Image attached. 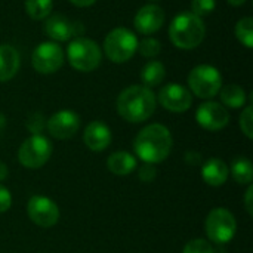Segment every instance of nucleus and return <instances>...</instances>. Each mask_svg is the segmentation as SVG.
Wrapping results in <instances>:
<instances>
[{
  "mask_svg": "<svg viewBox=\"0 0 253 253\" xmlns=\"http://www.w3.org/2000/svg\"><path fill=\"white\" fill-rule=\"evenodd\" d=\"M190 92L202 99H211L222 87V76L212 65H197L188 74Z\"/></svg>",
  "mask_w": 253,
  "mask_h": 253,
  "instance_id": "423d86ee",
  "label": "nucleus"
},
{
  "mask_svg": "<svg viewBox=\"0 0 253 253\" xmlns=\"http://www.w3.org/2000/svg\"><path fill=\"white\" fill-rule=\"evenodd\" d=\"M67 56L71 67L82 73L96 70L102 59L99 46L86 37H76L67 47Z\"/></svg>",
  "mask_w": 253,
  "mask_h": 253,
  "instance_id": "20e7f679",
  "label": "nucleus"
},
{
  "mask_svg": "<svg viewBox=\"0 0 253 253\" xmlns=\"http://www.w3.org/2000/svg\"><path fill=\"white\" fill-rule=\"evenodd\" d=\"M159 102L168 111L185 113L193 104V95L187 87L178 83H169L159 92Z\"/></svg>",
  "mask_w": 253,
  "mask_h": 253,
  "instance_id": "ddd939ff",
  "label": "nucleus"
},
{
  "mask_svg": "<svg viewBox=\"0 0 253 253\" xmlns=\"http://www.w3.org/2000/svg\"><path fill=\"white\" fill-rule=\"evenodd\" d=\"M236 37L248 49L253 47V19L251 16L242 18L236 25Z\"/></svg>",
  "mask_w": 253,
  "mask_h": 253,
  "instance_id": "b1692460",
  "label": "nucleus"
},
{
  "mask_svg": "<svg viewBox=\"0 0 253 253\" xmlns=\"http://www.w3.org/2000/svg\"><path fill=\"white\" fill-rule=\"evenodd\" d=\"M221 101L225 107L242 108L246 104V92L239 84H227L219 90Z\"/></svg>",
  "mask_w": 253,
  "mask_h": 253,
  "instance_id": "4be33fe9",
  "label": "nucleus"
},
{
  "mask_svg": "<svg viewBox=\"0 0 253 253\" xmlns=\"http://www.w3.org/2000/svg\"><path fill=\"white\" fill-rule=\"evenodd\" d=\"M216 1L215 0H191V13L197 15L199 18L209 15L215 10Z\"/></svg>",
  "mask_w": 253,
  "mask_h": 253,
  "instance_id": "a878e982",
  "label": "nucleus"
},
{
  "mask_svg": "<svg viewBox=\"0 0 253 253\" xmlns=\"http://www.w3.org/2000/svg\"><path fill=\"white\" fill-rule=\"evenodd\" d=\"M53 9L52 0H25V12L30 18L40 21L50 15Z\"/></svg>",
  "mask_w": 253,
  "mask_h": 253,
  "instance_id": "5701e85b",
  "label": "nucleus"
},
{
  "mask_svg": "<svg viewBox=\"0 0 253 253\" xmlns=\"http://www.w3.org/2000/svg\"><path fill=\"white\" fill-rule=\"evenodd\" d=\"M206 34V27L202 18L191 12H182L176 15L169 27V39L178 49L197 47Z\"/></svg>",
  "mask_w": 253,
  "mask_h": 253,
  "instance_id": "7ed1b4c3",
  "label": "nucleus"
},
{
  "mask_svg": "<svg viewBox=\"0 0 253 253\" xmlns=\"http://www.w3.org/2000/svg\"><path fill=\"white\" fill-rule=\"evenodd\" d=\"M196 120L203 129L215 132L224 129L230 123V113L224 105L213 101H206L197 108Z\"/></svg>",
  "mask_w": 253,
  "mask_h": 253,
  "instance_id": "9b49d317",
  "label": "nucleus"
},
{
  "mask_svg": "<svg viewBox=\"0 0 253 253\" xmlns=\"http://www.w3.org/2000/svg\"><path fill=\"white\" fill-rule=\"evenodd\" d=\"M28 218L42 228H50L59 221L58 205L44 196H33L27 203Z\"/></svg>",
  "mask_w": 253,
  "mask_h": 253,
  "instance_id": "9d476101",
  "label": "nucleus"
},
{
  "mask_svg": "<svg viewBox=\"0 0 253 253\" xmlns=\"http://www.w3.org/2000/svg\"><path fill=\"white\" fill-rule=\"evenodd\" d=\"M19 53L10 44H0V82H7L19 70Z\"/></svg>",
  "mask_w": 253,
  "mask_h": 253,
  "instance_id": "a211bd4d",
  "label": "nucleus"
},
{
  "mask_svg": "<svg viewBox=\"0 0 253 253\" xmlns=\"http://www.w3.org/2000/svg\"><path fill=\"white\" fill-rule=\"evenodd\" d=\"M136 157L127 151H116L107 159V168L111 173L119 176L130 175L136 169Z\"/></svg>",
  "mask_w": 253,
  "mask_h": 253,
  "instance_id": "6ab92c4d",
  "label": "nucleus"
},
{
  "mask_svg": "<svg viewBox=\"0 0 253 253\" xmlns=\"http://www.w3.org/2000/svg\"><path fill=\"white\" fill-rule=\"evenodd\" d=\"M240 129L249 138H253V111L252 105H248L240 116Z\"/></svg>",
  "mask_w": 253,
  "mask_h": 253,
  "instance_id": "c85d7f7f",
  "label": "nucleus"
},
{
  "mask_svg": "<svg viewBox=\"0 0 253 253\" xmlns=\"http://www.w3.org/2000/svg\"><path fill=\"white\" fill-rule=\"evenodd\" d=\"M165 22V12L157 4H145L142 6L133 19V25L141 34H153L162 28Z\"/></svg>",
  "mask_w": 253,
  "mask_h": 253,
  "instance_id": "2eb2a0df",
  "label": "nucleus"
},
{
  "mask_svg": "<svg viewBox=\"0 0 253 253\" xmlns=\"http://www.w3.org/2000/svg\"><path fill=\"white\" fill-rule=\"evenodd\" d=\"M10 206H12V194L4 185L0 184V213L9 211Z\"/></svg>",
  "mask_w": 253,
  "mask_h": 253,
  "instance_id": "7c9ffc66",
  "label": "nucleus"
},
{
  "mask_svg": "<svg viewBox=\"0 0 253 253\" xmlns=\"http://www.w3.org/2000/svg\"><path fill=\"white\" fill-rule=\"evenodd\" d=\"M46 129L55 139H70L80 129V117L71 110H61L46 122Z\"/></svg>",
  "mask_w": 253,
  "mask_h": 253,
  "instance_id": "f8f14e48",
  "label": "nucleus"
},
{
  "mask_svg": "<svg viewBox=\"0 0 253 253\" xmlns=\"http://www.w3.org/2000/svg\"><path fill=\"white\" fill-rule=\"evenodd\" d=\"M172 145L173 139L169 129L160 123L145 126L133 141L136 157L148 165H159L165 162L172 151Z\"/></svg>",
  "mask_w": 253,
  "mask_h": 253,
  "instance_id": "f257e3e1",
  "label": "nucleus"
},
{
  "mask_svg": "<svg viewBox=\"0 0 253 253\" xmlns=\"http://www.w3.org/2000/svg\"><path fill=\"white\" fill-rule=\"evenodd\" d=\"M68 1L73 3V4H76V6H79V7H86V6L93 4L96 0H68Z\"/></svg>",
  "mask_w": 253,
  "mask_h": 253,
  "instance_id": "473e14b6",
  "label": "nucleus"
},
{
  "mask_svg": "<svg viewBox=\"0 0 253 253\" xmlns=\"http://www.w3.org/2000/svg\"><path fill=\"white\" fill-rule=\"evenodd\" d=\"M27 129L33 135H42V132L46 129V120H44L43 114H40V113L30 114V117L27 119Z\"/></svg>",
  "mask_w": 253,
  "mask_h": 253,
  "instance_id": "cd10ccee",
  "label": "nucleus"
},
{
  "mask_svg": "<svg viewBox=\"0 0 253 253\" xmlns=\"http://www.w3.org/2000/svg\"><path fill=\"white\" fill-rule=\"evenodd\" d=\"M230 172L234 181L240 185H251L253 179V165L248 157L239 156L233 160Z\"/></svg>",
  "mask_w": 253,
  "mask_h": 253,
  "instance_id": "412c9836",
  "label": "nucleus"
},
{
  "mask_svg": "<svg viewBox=\"0 0 253 253\" xmlns=\"http://www.w3.org/2000/svg\"><path fill=\"white\" fill-rule=\"evenodd\" d=\"M182 253H215V251L212 245L205 239H194L185 245Z\"/></svg>",
  "mask_w": 253,
  "mask_h": 253,
  "instance_id": "bb28decb",
  "label": "nucleus"
},
{
  "mask_svg": "<svg viewBox=\"0 0 253 253\" xmlns=\"http://www.w3.org/2000/svg\"><path fill=\"white\" fill-rule=\"evenodd\" d=\"M139 179L145 184H150L156 179L157 176V170L154 168V165H148V163H144V166L139 169V173H138Z\"/></svg>",
  "mask_w": 253,
  "mask_h": 253,
  "instance_id": "c756f323",
  "label": "nucleus"
},
{
  "mask_svg": "<svg viewBox=\"0 0 253 253\" xmlns=\"http://www.w3.org/2000/svg\"><path fill=\"white\" fill-rule=\"evenodd\" d=\"M52 144L43 135H33L27 138L19 150H18V160L27 169H39L47 163L52 156Z\"/></svg>",
  "mask_w": 253,
  "mask_h": 253,
  "instance_id": "6e6552de",
  "label": "nucleus"
},
{
  "mask_svg": "<svg viewBox=\"0 0 253 253\" xmlns=\"http://www.w3.org/2000/svg\"><path fill=\"white\" fill-rule=\"evenodd\" d=\"M136 36L127 28H114L110 31L104 42V50L110 61L122 64L129 61L138 49Z\"/></svg>",
  "mask_w": 253,
  "mask_h": 253,
  "instance_id": "39448f33",
  "label": "nucleus"
},
{
  "mask_svg": "<svg viewBox=\"0 0 253 253\" xmlns=\"http://www.w3.org/2000/svg\"><path fill=\"white\" fill-rule=\"evenodd\" d=\"M166 76V68L160 61H150L141 70V80L145 87L151 89L159 86Z\"/></svg>",
  "mask_w": 253,
  "mask_h": 253,
  "instance_id": "aec40b11",
  "label": "nucleus"
},
{
  "mask_svg": "<svg viewBox=\"0 0 253 253\" xmlns=\"http://www.w3.org/2000/svg\"><path fill=\"white\" fill-rule=\"evenodd\" d=\"M230 4H233V6H242L246 0H227Z\"/></svg>",
  "mask_w": 253,
  "mask_h": 253,
  "instance_id": "f704fd0d",
  "label": "nucleus"
},
{
  "mask_svg": "<svg viewBox=\"0 0 253 253\" xmlns=\"http://www.w3.org/2000/svg\"><path fill=\"white\" fill-rule=\"evenodd\" d=\"M7 173H9V172H7V166H6L4 163L0 162V182L4 181V179L7 178Z\"/></svg>",
  "mask_w": 253,
  "mask_h": 253,
  "instance_id": "72a5a7b5",
  "label": "nucleus"
},
{
  "mask_svg": "<svg viewBox=\"0 0 253 253\" xmlns=\"http://www.w3.org/2000/svg\"><path fill=\"white\" fill-rule=\"evenodd\" d=\"M157 105V98L145 86H129L117 98V111L129 123H142L148 120Z\"/></svg>",
  "mask_w": 253,
  "mask_h": 253,
  "instance_id": "f03ea898",
  "label": "nucleus"
},
{
  "mask_svg": "<svg viewBox=\"0 0 253 253\" xmlns=\"http://www.w3.org/2000/svg\"><path fill=\"white\" fill-rule=\"evenodd\" d=\"M205 230L211 242L216 245H227L230 243L237 231V222L234 215L224 208H216L211 211L206 218Z\"/></svg>",
  "mask_w": 253,
  "mask_h": 253,
  "instance_id": "0eeeda50",
  "label": "nucleus"
},
{
  "mask_svg": "<svg viewBox=\"0 0 253 253\" xmlns=\"http://www.w3.org/2000/svg\"><path fill=\"white\" fill-rule=\"evenodd\" d=\"M136 50H139V53L145 58H154L162 52V43L156 39L147 37L141 43H138Z\"/></svg>",
  "mask_w": 253,
  "mask_h": 253,
  "instance_id": "393cba45",
  "label": "nucleus"
},
{
  "mask_svg": "<svg viewBox=\"0 0 253 253\" xmlns=\"http://www.w3.org/2000/svg\"><path fill=\"white\" fill-rule=\"evenodd\" d=\"M252 197H253V187L252 185H249V187H248V190H246V194H245V208H246V211H248L249 216H252L253 215Z\"/></svg>",
  "mask_w": 253,
  "mask_h": 253,
  "instance_id": "2f4dec72",
  "label": "nucleus"
},
{
  "mask_svg": "<svg viewBox=\"0 0 253 253\" xmlns=\"http://www.w3.org/2000/svg\"><path fill=\"white\" fill-rule=\"evenodd\" d=\"M230 176V168L221 159L211 157L202 166V178L211 187H221Z\"/></svg>",
  "mask_w": 253,
  "mask_h": 253,
  "instance_id": "f3484780",
  "label": "nucleus"
},
{
  "mask_svg": "<svg viewBox=\"0 0 253 253\" xmlns=\"http://www.w3.org/2000/svg\"><path fill=\"white\" fill-rule=\"evenodd\" d=\"M84 31L83 25L64 15H52L44 22V33L56 42H67Z\"/></svg>",
  "mask_w": 253,
  "mask_h": 253,
  "instance_id": "4468645a",
  "label": "nucleus"
},
{
  "mask_svg": "<svg viewBox=\"0 0 253 253\" xmlns=\"http://www.w3.org/2000/svg\"><path fill=\"white\" fill-rule=\"evenodd\" d=\"M33 68L42 74L56 73L64 64V52L55 42H44L39 44L31 56Z\"/></svg>",
  "mask_w": 253,
  "mask_h": 253,
  "instance_id": "1a4fd4ad",
  "label": "nucleus"
},
{
  "mask_svg": "<svg viewBox=\"0 0 253 253\" xmlns=\"http://www.w3.org/2000/svg\"><path fill=\"white\" fill-rule=\"evenodd\" d=\"M84 145L92 151H104L111 144V130L110 127L99 120L90 122L83 133Z\"/></svg>",
  "mask_w": 253,
  "mask_h": 253,
  "instance_id": "dca6fc26",
  "label": "nucleus"
},
{
  "mask_svg": "<svg viewBox=\"0 0 253 253\" xmlns=\"http://www.w3.org/2000/svg\"><path fill=\"white\" fill-rule=\"evenodd\" d=\"M151 1H157V0H151Z\"/></svg>",
  "mask_w": 253,
  "mask_h": 253,
  "instance_id": "c9c22d12",
  "label": "nucleus"
}]
</instances>
